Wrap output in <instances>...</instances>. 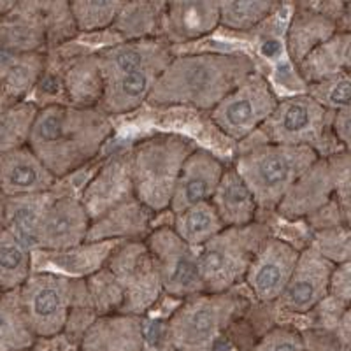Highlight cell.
I'll return each mask as SVG.
<instances>
[{
  "mask_svg": "<svg viewBox=\"0 0 351 351\" xmlns=\"http://www.w3.org/2000/svg\"><path fill=\"white\" fill-rule=\"evenodd\" d=\"M114 134L111 116L97 108H39L27 146L56 180L74 174L100 155Z\"/></svg>",
  "mask_w": 351,
  "mask_h": 351,
  "instance_id": "obj_1",
  "label": "cell"
},
{
  "mask_svg": "<svg viewBox=\"0 0 351 351\" xmlns=\"http://www.w3.org/2000/svg\"><path fill=\"white\" fill-rule=\"evenodd\" d=\"M255 71L253 58L244 53L174 55L153 84L146 102L155 108L211 111Z\"/></svg>",
  "mask_w": 351,
  "mask_h": 351,
  "instance_id": "obj_2",
  "label": "cell"
},
{
  "mask_svg": "<svg viewBox=\"0 0 351 351\" xmlns=\"http://www.w3.org/2000/svg\"><path fill=\"white\" fill-rule=\"evenodd\" d=\"M195 148L192 139L174 132L137 141L128 149L134 197L155 215L167 211L181 167Z\"/></svg>",
  "mask_w": 351,
  "mask_h": 351,
  "instance_id": "obj_3",
  "label": "cell"
},
{
  "mask_svg": "<svg viewBox=\"0 0 351 351\" xmlns=\"http://www.w3.org/2000/svg\"><path fill=\"white\" fill-rule=\"evenodd\" d=\"M318 158V153L307 146L260 143L241 153L234 169L250 188L256 208L276 211L291 184Z\"/></svg>",
  "mask_w": 351,
  "mask_h": 351,
  "instance_id": "obj_4",
  "label": "cell"
},
{
  "mask_svg": "<svg viewBox=\"0 0 351 351\" xmlns=\"http://www.w3.org/2000/svg\"><path fill=\"white\" fill-rule=\"evenodd\" d=\"M244 306V299L234 290L186 297L165 322L169 344L174 351H216Z\"/></svg>",
  "mask_w": 351,
  "mask_h": 351,
  "instance_id": "obj_5",
  "label": "cell"
},
{
  "mask_svg": "<svg viewBox=\"0 0 351 351\" xmlns=\"http://www.w3.org/2000/svg\"><path fill=\"white\" fill-rule=\"evenodd\" d=\"M271 236L267 225L253 221L244 227H228L197 250L204 291L223 293L244 281L247 267L262 243Z\"/></svg>",
  "mask_w": 351,
  "mask_h": 351,
  "instance_id": "obj_6",
  "label": "cell"
},
{
  "mask_svg": "<svg viewBox=\"0 0 351 351\" xmlns=\"http://www.w3.org/2000/svg\"><path fill=\"white\" fill-rule=\"evenodd\" d=\"M20 306L36 339H53L64 332L72 307L90 304L84 280L55 272H32L18 290Z\"/></svg>",
  "mask_w": 351,
  "mask_h": 351,
  "instance_id": "obj_7",
  "label": "cell"
},
{
  "mask_svg": "<svg viewBox=\"0 0 351 351\" xmlns=\"http://www.w3.org/2000/svg\"><path fill=\"white\" fill-rule=\"evenodd\" d=\"M332 112L307 93H299L278 100L274 111L258 132L265 137V143L307 146L325 158L344 149L332 136Z\"/></svg>",
  "mask_w": 351,
  "mask_h": 351,
  "instance_id": "obj_8",
  "label": "cell"
},
{
  "mask_svg": "<svg viewBox=\"0 0 351 351\" xmlns=\"http://www.w3.org/2000/svg\"><path fill=\"white\" fill-rule=\"evenodd\" d=\"M104 265L123 295L118 313L144 316L152 311L164 290L152 253L144 241L118 243Z\"/></svg>",
  "mask_w": 351,
  "mask_h": 351,
  "instance_id": "obj_9",
  "label": "cell"
},
{
  "mask_svg": "<svg viewBox=\"0 0 351 351\" xmlns=\"http://www.w3.org/2000/svg\"><path fill=\"white\" fill-rule=\"evenodd\" d=\"M280 97L260 72H252L209 111L213 125L232 141L252 137L274 111Z\"/></svg>",
  "mask_w": 351,
  "mask_h": 351,
  "instance_id": "obj_10",
  "label": "cell"
},
{
  "mask_svg": "<svg viewBox=\"0 0 351 351\" xmlns=\"http://www.w3.org/2000/svg\"><path fill=\"white\" fill-rule=\"evenodd\" d=\"M144 244L152 253L165 295L183 300L202 293L204 283L197 262V250L188 246L172 227H155L146 236Z\"/></svg>",
  "mask_w": 351,
  "mask_h": 351,
  "instance_id": "obj_11",
  "label": "cell"
},
{
  "mask_svg": "<svg viewBox=\"0 0 351 351\" xmlns=\"http://www.w3.org/2000/svg\"><path fill=\"white\" fill-rule=\"evenodd\" d=\"M334 267V263L311 246L300 250L290 281L274 302L276 307L288 315H307L315 311L328 297V281Z\"/></svg>",
  "mask_w": 351,
  "mask_h": 351,
  "instance_id": "obj_12",
  "label": "cell"
},
{
  "mask_svg": "<svg viewBox=\"0 0 351 351\" xmlns=\"http://www.w3.org/2000/svg\"><path fill=\"white\" fill-rule=\"evenodd\" d=\"M300 250L281 237L269 236L247 267L244 283L258 302L274 304L287 288Z\"/></svg>",
  "mask_w": 351,
  "mask_h": 351,
  "instance_id": "obj_13",
  "label": "cell"
},
{
  "mask_svg": "<svg viewBox=\"0 0 351 351\" xmlns=\"http://www.w3.org/2000/svg\"><path fill=\"white\" fill-rule=\"evenodd\" d=\"M92 219L76 197L53 199L37 232V250L65 253L86 243Z\"/></svg>",
  "mask_w": 351,
  "mask_h": 351,
  "instance_id": "obj_14",
  "label": "cell"
},
{
  "mask_svg": "<svg viewBox=\"0 0 351 351\" xmlns=\"http://www.w3.org/2000/svg\"><path fill=\"white\" fill-rule=\"evenodd\" d=\"M102 80L121 76L128 72L152 71L162 74L174 58V46L162 37L156 39L121 40L95 53Z\"/></svg>",
  "mask_w": 351,
  "mask_h": 351,
  "instance_id": "obj_15",
  "label": "cell"
},
{
  "mask_svg": "<svg viewBox=\"0 0 351 351\" xmlns=\"http://www.w3.org/2000/svg\"><path fill=\"white\" fill-rule=\"evenodd\" d=\"M134 197L130 176V156L127 152H116L86 183L81 193V204L90 219H97L116 206Z\"/></svg>",
  "mask_w": 351,
  "mask_h": 351,
  "instance_id": "obj_16",
  "label": "cell"
},
{
  "mask_svg": "<svg viewBox=\"0 0 351 351\" xmlns=\"http://www.w3.org/2000/svg\"><path fill=\"white\" fill-rule=\"evenodd\" d=\"M225 167L227 165L218 156L197 146L181 167L169 204V211L178 215L193 204L211 199L223 176Z\"/></svg>",
  "mask_w": 351,
  "mask_h": 351,
  "instance_id": "obj_17",
  "label": "cell"
},
{
  "mask_svg": "<svg viewBox=\"0 0 351 351\" xmlns=\"http://www.w3.org/2000/svg\"><path fill=\"white\" fill-rule=\"evenodd\" d=\"M219 27V0H165L162 39L171 46L193 43Z\"/></svg>",
  "mask_w": 351,
  "mask_h": 351,
  "instance_id": "obj_18",
  "label": "cell"
},
{
  "mask_svg": "<svg viewBox=\"0 0 351 351\" xmlns=\"http://www.w3.org/2000/svg\"><path fill=\"white\" fill-rule=\"evenodd\" d=\"M334 199V181H332L330 167L327 158L319 156L311 167H307L299 180L291 184L278 204V215L290 221L306 219L327 202Z\"/></svg>",
  "mask_w": 351,
  "mask_h": 351,
  "instance_id": "obj_19",
  "label": "cell"
},
{
  "mask_svg": "<svg viewBox=\"0 0 351 351\" xmlns=\"http://www.w3.org/2000/svg\"><path fill=\"white\" fill-rule=\"evenodd\" d=\"M55 176L28 146L0 153V193L5 197L37 195L53 192Z\"/></svg>",
  "mask_w": 351,
  "mask_h": 351,
  "instance_id": "obj_20",
  "label": "cell"
},
{
  "mask_svg": "<svg viewBox=\"0 0 351 351\" xmlns=\"http://www.w3.org/2000/svg\"><path fill=\"white\" fill-rule=\"evenodd\" d=\"M0 49L9 55L46 53V25L39 0H20L0 18Z\"/></svg>",
  "mask_w": 351,
  "mask_h": 351,
  "instance_id": "obj_21",
  "label": "cell"
},
{
  "mask_svg": "<svg viewBox=\"0 0 351 351\" xmlns=\"http://www.w3.org/2000/svg\"><path fill=\"white\" fill-rule=\"evenodd\" d=\"M143 319L123 313L97 316L81 337V351H146Z\"/></svg>",
  "mask_w": 351,
  "mask_h": 351,
  "instance_id": "obj_22",
  "label": "cell"
},
{
  "mask_svg": "<svg viewBox=\"0 0 351 351\" xmlns=\"http://www.w3.org/2000/svg\"><path fill=\"white\" fill-rule=\"evenodd\" d=\"M156 215L149 211L137 199L116 206L100 218L93 219L88 230L86 243H123V241H144L153 230Z\"/></svg>",
  "mask_w": 351,
  "mask_h": 351,
  "instance_id": "obj_23",
  "label": "cell"
},
{
  "mask_svg": "<svg viewBox=\"0 0 351 351\" xmlns=\"http://www.w3.org/2000/svg\"><path fill=\"white\" fill-rule=\"evenodd\" d=\"M351 34L350 30H339L318 44L313 51L304 56L295 65L297 76L306 86L330 80L339 74H350L351 67Z\"/></svg>",
  "mask_w": 351,
  "mask_h": 351,
  "instance_id": "obj_24",
  "label": "cell"
},
{
  "mask_svg": "<svg viewBox=\"0 0 351 351\" xmlns=\"http://www.w3.org/2000/svg\"><path fill=\"white\" fill-rule=\"evenodd\" d=\"M209 200L225 228L244 227L256 221L258 208L255 199L234 165L225 167L223 176Z\"/></svg>",
  "mask_w": 351,
  "mask_h": 351,
  "instance_id": "obj_25",
  "label": "cell"
},
{
  "mask_svg": "<svg viewBox=\"0 0 351 351\" xmlns=\"http://www.w3.org/2000/svg\"><path fill=\"white\" fill-rule=\"evenodd\" d=\"M158 72L137 71L109 77L104 81V92L97 109L108 116H121L136 111L148 100Z\"/></svg>",
  "mask_w": 351,
  "mask_h": 351,
  "instance_id": "obj_26",
  "label": "cell"
},
{
  "mask_svg": "<svg viewBox=\"0 0 351 351\" xmlns=\"http://www.w3.org/2000/svg\"><path fill=\"white\" fill-rule=\"evenodd\" d=\"M65 102L76 108H97L104 80L100 74L95 53H83L69 58V64L60 72Z\"/></svg>",
  "mask_w": 351,
  "mask_h": 351,
  "instance_id": "obj_27",
  "label": "cell"
},
{
  "mask_svg": "<svg viewBox=\"0 0 351 351\" xmlns=\"http://www.w3.org/2000/svg\"><path fill=\"white\" fill-rule=\"evenodd\" d=\"M165 0H128L109 30L121 40L162 37Z\"/></svg>",
  "mask_w": 351,
  "mask_h": 351,
  "instance_id": "obj_28",
  "label": "cell"
},
{
  "mask_svg": "<svg viewBox=\"0 0 351 351\" xmlns=\"http://www.w3.org/2000/svg\"><path fill=\"white\" fill-rule=\"evenodd\" d=\"M335 32H339V27L325 14L307 9H295L287 30V53L293 67L304 60L307 53L313 51L318 44L327 40Z\"/></svg>",
  "mask_w": 351,
  "mask_h": 351,
  "instance_id": "obj_29",
  "label": "cell"
},
{
  "mask_svg": "<svg viewBox=\"0 0 351 351\" xmlns=\"http://www.w3.org/2000/svg\"><path fill=\"white\" fill-rule=\"evenodd\" d=\"M4 216L8 221V230H11L28 250H37V232L44 211L55 197L51 192L37 195L5 197Z\"/></svg>",
  "mask_w": 351,
  "mask_h": 351,
  "instance_id": "obj_30",
  "label": "cell"
},
{
  "mask_svg": "<svg viewBox=\"0 0 351 351\" xmlns=\"http://www.w3.org/2000/svg\"><path fill=\"white\" fill-rule=\"evenodd\" d=\"M172 230L188 244L199 250L200 246L223 230V223L216 215L211 200L193 204L190 208L172 216Z\"/></svg>",
  "mask_w": 351,
  "mask_h": 351,
  "instance_id": "obj_31",
  "label": "cell"
},
{
  "mask_svg": "<svg viewBox=\"0 0 351 351\" xmlns=\"http://www.w3.org/2000/svg\"><path fill=\"white\" fill-rule=\"evenodd\" d=\"M32 274V250L11 230L0 228V293L20 290Z\"/></svg>",
  "mask_w": 351,
  "mask_h": 351,
  "instance_id": "obj_32",
  "label": "cell"
},
{
  "mask_svg": "<svg viewBox=\"0 0 351 351\" xmlns=\"http://www.w3.org/2000/svg\"><path fill=\"white\" fill-rule=\"evenodd\" d=\"M285 0H219V27L250 32L271 18Z\"/></svg>",
  "mask_w": 351,
  "mask_h": 351,
  "instance_id": "obj_33",
  "label": "cell"
},
{
  "mask_svg": "<svg viewBox=\"0 0 351 351\" xmlns=\"http://www.w3.org/2000/svg\"><path fill=\"white\" fill-rule=\"evenodd\" d=\"M36 335L28 328L16 291L0 293V351L36 348Z\"/></svg>",
  "mask_w": 351,
  "mask_h": 351,
  "instance_id": "obj_34",
  "label": "cell"
},
{
  "mask_svg": "<svg viewBox=\"0 0 351 351\" xmlns=\"http://www.w3.org/2000/svg\"><path fill=\"white\" fill-rule=\"evenodd\" d=\"M37 111L36 102L21 100L0 112V153L27 146Z\"/></svg>",
  "mask_w": 351,
  "mask_h": 351,
  "instance_id": "obj_35",
  "label": "cell"
},
{
  "mask_svg": "<svg viewBox=\"0 0 351 351\" xmlns=\"http://www.w3.org/2000/svg\"><path fill=\"white\" fill-rule=\"evenodd\" d=\"M128 0H69L80 34L109 30Z\"/></svg>",
  "mask_w": 351,
  "mask_h": 351,
  "instance_id": "obj_36",
  "label": "cell"
},
{
  "mask_svg": "<svg viewBox=\"0 0 351 351\" xmlns=\"http://www.w3.org/2000/svg\"><path fill=\"white\" fill-rule=\"evenodd\" d=\"M46 25L48 51L65 46L77 36V27L72 16L69 0H39ZM46 51V53H48Z\"/></svg>",
  "mask_w": 351,
  "mask_h": 351,
  "instance_id": "obj_37",
  "label": "cell"
},
{
  "mask_svg": "<svg viewBox=\"0 0 351 351\" xmlns=\"http://www.w3.org/2000/svg\"><path fill=\"white\" fill-rule=\"evenodd\" d=\"M84 285H86L90 306H92L97 316L111 315V313L120 311L123 295H121L120 287L116 285L114 278L106 269V265H102L93 274L86 276Z\"/></svg>",
  "mask_w": 351,
  "mask_h": 351,
  "instance_id": "obj_38",
  "label": "cell"
},
{
  "mask_svg": "<svg viewBox=\"0 0 351 351\" xmlns=\"http://www.w3.org/2000/svg\"><path fill=\"white\" fill-rule=\"evenodd\" d=\"M350 225H337V227L313 232L311 247L316 250L324 258H327L328 262L334 263V265L350 262Z\"/></svg>",
  "mask_w": 351,
  "mask_h": 351,
  "instance_id": "obj_39",
  "label": "cell"
},
{
  "mask_svg": "<svg viewBox=\"0 0 351 351\" xmlns=\"http://www.w3.org/2000/svg\"><path fill=\"white\" fill-rule=\"evenodd\" d=\"M307 95L324 106L328 111H339L351 104V81L350 74H339L330 80L307 86Z\"/></svg>",
  "mask_w": 351,
  "mask_h": 351,
  "instance_id": "obj_40",
  "label": "cell"
},
{
  "mask_svg": "<svg viewBox=\"0 0 351 351\" xmlns=\"http://www.w3.org/2000/svg\"><path fill=\"white\" fill-rule=\"evenodd\" d=\"M330 167L332 181H334V199L341 206L344 215L350 216L351 213V164L350 152L343 149L330 156H325Z\"/></svg>",
  "mask_w": 351,
  "mask_h": 351,
  "instance_id": "obj_41",
  "label": "cell"
},
{
  "mask_svg": "<svg viewBox=\"0 0 351 351\" xmlns=\"http://www.w3.org/2000/svg\"><path fill=\"white\" fill-rule=\"evenodd\" d=\"M250 351H306V344L299 330L278 325L265 332Z\"/></svg>",
  "mask_w": 351,
  "mask_h": 351,
  "instance_id": "obj_42",
  "label": "cell"
},
{
  "mask_svg": "<svg viewBox=\"0 0 351 351\" xmlns=\"http://www.w3.org/2000/svg\"><path fill=\"white\" fill-rule=\"evenodd\" d=\"M306 221L313 232H318L324 230V228L337 227V225H350V216L344 215L337 200L332 199L330 202L325 204L324 208L313 213L311 216H307Z\"/></svg>",
  "mask_w": 351,
  "mask_h": 351,
  "instance_id": "obj_43",
  "label": "cell"
},
{
  "mask_svg": "<svg viewBox=\"0 0 351 351\" xmlns=\"http://www.w3.org/2000/svg\"><path fill=\"white\" fill-rule=\"evenodd\" d=\"M328 297L350 307L351 304V263H337L328 281Z\"/></svg>",
  "mask_w": 351,
  "mask_h": 351,
  "instance_id": "obj_44",
  "label": "cell"
},
{
  "mask_svg": "<svg viewBox=\"0 0 351 351\" xmlns=\"http://www.w3.org/2000/svg\"><path fill=\"white\" fill-rule=\"evenodd\" d=\"M330 132L335 141L343 146L344 149H350V136H351V108L339 109L332 112Z\"/></svg>",
  "mask_w": 351,
  "mask_h": 351,
  "instance_id": "obj_45",
  "label": "cell"
},
{
  "mask_svg": "<svg viewBox=\"0 0 351 351\" xmlns=\"http://www.w3.org/2000/svg\"><path fill=\"white\" fill-rule=\"evenodd\" d=\"M262 51H263V55L265 56H276L278 55V53L281 51V46H280V43H278V40H265V43H263V46H262Z\"/></svg>",
  "mask_w": 351,
  "mask_h": 351,
  "instance_id": "obj_46",
  "label": "cell"
},
{
  "mask_svg": "<svg viewBox=\"0 0 351 351\" xmlns=\"http://www.w3.org/2000/svg\"><path fill=\"white\" fill-rule=\"evenodd\" d=\"M18 2H20V0H0V18L5 16L8 12H11Z\"/></svg>",
  "mask_w": 351,
  "mask_h": 351,
  "instance_id": "obj_47",
  "label": "cell"
},
{
  "mask_svg": "<svg viewBox=\"0 0 351 351\" xmlns=\"http://www.w3.org/2000/svg\"><path fill=\"white\" fill-rule=\"evenodd\" d=\"M341 2H343V4H346V5H350V0H341Z\"/></svg>",
  "mask_w": 351,
  "mask_h": 351,
  "instance_id": "obj_48",
  "label": "cell"
},
{
  "mask_svg": "<svg viewBox=\"0 0 351 351\" xmlns=\"http://www.w3.org/2000/svg\"><path fill=\"white\" fill-rule=\"evenodd\" d=\"M23 351H37L36 348H30V350H23Z\"/></svg>",
  "mask_w": 351,
  "mask_h": 351,
  "instance_id": "obj_49",
  "label": "cell"
}]
</instances>
